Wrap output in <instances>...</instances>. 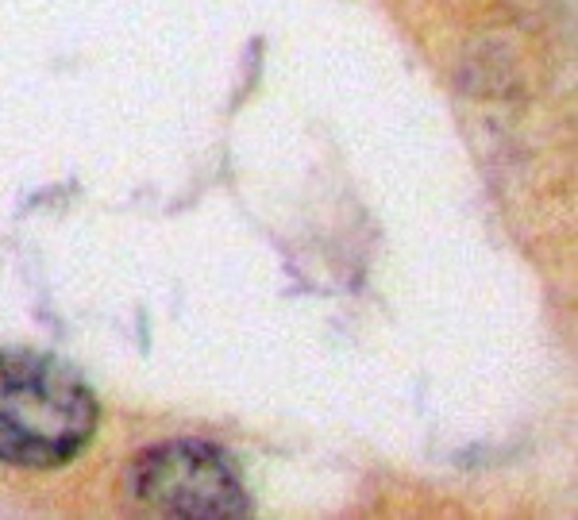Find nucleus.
<instances>
[{
	"label": "nucleus",
	"mask_w": 578,
	"mask_h": 520,
	"mask_svg": "<svg viewBox=\"0 0 578 520\" xmlns=\"http://www.w3.org/2000/svg\"><path fill=\"white\" fill-rule=\"evenodd\" d=\"M100 409L93 394L58 362L0 351V463L66 466L97 436Z\"/></svg>",
	"instance_id": "nucleus-1"
},
{
	"label": "nucleus",
	"mask_w": 578,
	"mask_h": 520,
	"mask_svg": "<svg viewBox=\"0 0 578 520\" xmlns=\"http://www.w3.org/2000/svg\"><path fill=\"white\" fill-rule=\"evenodd\" d=\"M132 493L147 509L170 516L251 513L239 466L231 463L228 451L201 444V439H177V444L143 451L132 463Z\"/></svg>",
	"instance_id": "nucleus-2"
}]
</instances>
